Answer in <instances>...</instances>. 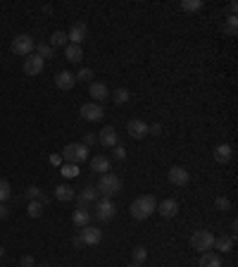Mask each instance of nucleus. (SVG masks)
Segmentation results:
<instances>
[{
    "instance_id": "nucleus-38",
    "label": "nucleus",
    "mask_w": 238,
    "mask_h": 267,
    "mask_svg": "<svg viewBox=\"0 0 238 267\" xmlns=\"http://www.w3.org/2000/svg\"><path fill=\"white\" fill-rule=\"evenodd\" d=\"M95 141H98V136H95V134H86V136H84V146H86V148L93 146Z\"/></svg>"
},
{
    "instance_id": "nucleus-15",
    "label": "nucleus",
    "mask_w": 238,
    "mask_h": 267,
    "mask_svg": "<svg viewBox=\"0 0 238 267\" xmlns=\"http://www.w3.org/2000/svg\"><path fill=\"white\" fill-rule=\"evenodd\" d=\"M95 198H98V188H95V186H86V188L79 193V198H76L79 210H89V203H93Z\"/></svg>"
},
{
    "instance_id": "nucleus-43",
    "label": "nucleus",
    "mask_w": 238,
    "mask_h": 267,
    "mask_svg": "<svg viewBox=\"0 0 238 267\" xmlns=\"http://www.w3.org/2000/svg\"><path fill=\"white\" fill-rule=\"evenodd\" d=\"M7 212H10L7 205H5V203H0V220H5V217H7Z\"/></svg>"
},
{
    "instance_id": "nucleus-33",
    "label": "nucleus",
    "mask_w": 238,
    "mask_h": 267,
    "mask_svg": "<svg viewBox=\"0 0 238 267\" xmlns=\"http://www.w3.org/2000/svg\"><path fill=\"white\" fill-rule=\"evenodd\" d=\"M62 174L67 179L76 177V174H79V167H76V165H64V167H62Z\"/></svg>"
},
{
    "instance_id": "nucleus-18",
    "label": "nucleus",
    "mask_w": 238,
    "mask_h": 267,
    "mask_svg": "<svg viewBox=\"0 0 238 267\" xmlns=\"http://www.w3.org/2000/svg\"><path fill=\"white\" fill-rule=\"evenodd\" d=\"M55 84H58V89L69 91L74 84H76V77H74L72 72H60L58 77H55Z\"/></svg>"
},
{
    "instance_id": "nucleus-22",
    "label": "nucleus",
    "mask_w": 238,
    "mask_h": 267,
    "mask_svg": "<svg viewBox=\"0 0 238 267\" xmlns=\"http://www.w3.org/2000/svg\"><path fill=\"white\" fill-rule=\"evenodd\" d=\"M200 267H222V258L217 255V253H203V258H200Z\"/></svg>"
},
{
    "instance_id": "nucleus-27",
    "label": "nucleus",
    "mask_w": 238,
    "mask_h": 267,
    "mask_svg": "<svg viewBox=\"0 0 238 267\" xmlns=\"http://www.w3.org/2000/svg\"><path fill=\"white\" fill-rule=\"evenodd\" d=\"M69 43V38H67V33L64 31H55L53 33V38H50V46L53 48H58V46H67Z\"/></svg>"
},
{
    "instance_id": "nucleus-11",
    "label": "nucleus",
    "mask_w": 238,
    "mask_h": 267,
    "mask_svg": "<svg viewBox=\"0 0 238 267\" xmlns=\"http://www.w3.org/2000/svg\"><path fill=\"white\" fill-rule=\"evenodd\" d=\"M126 129H129V134H131V139H143V136H148V124L143 122V119H129V124H126Z\"/></svg>"
},
{
    "instance_id": "nucleus-16",
    "label": "nucleus",
    "mask_w": 238,
    "mask_h": 267,
    "mask_svg": "<svg viewBox=\"0 0 238 267\" xmlns=\"http://www.w3.org/2000/svg\"><path fill=\"white\" fill-rule=\"evenodd\" d=\"M89 93H90V98H95L98 103H100V100H107V98H110V91H107V86H105L103 81H90Z\"/></svg>"
},
{
    "instance_id": "nucleus-9",
    "label": "nucleus",
    "mask_w": 238,
    "mask_h": 267,
    "mask_svg": "<svg viewBox=\"0 0 238 267\" xmlns=\"http://www.w3.org/2000/svg\"><path fill=\"white\" fill-rule=\"evenodd\" d=\"M67 38H72V43H74V46H79L81 41H86V38H89V27H86L84 22L72 24V29L67 31Z\"/></svg>"
},
{
    "instance_id": "nucleus-44",
    "label": "nucleus",
    "mask_w": 238,
    "mask_h": 267,
    "mask_svg": "<svg viewBox=\"0 0 238 267\" xmlns=\"http://www.w3.org/2000/svg\"><path fill=\"white\" fill-rule=\"evenodd\" d=\"M60 162H62V157H58V155H53V157H50V165H60Z\"/></svg>"
},
{
    "instance_id": "nucleus-35",
    "label": "nucleus",
    "mask_w": 238,
    "mask_h": 267,
    "mask_svg": "<svg viewBox=\"0 0 238 267\" xmlns=\"http://www.w3.org/2000/svg\"><path fill=\"white\" fill-rule=\"evenodd\" d=\"M214 205H217V210H229V208H231L229 198H224V196H219V198L214 201Z\"/></svg>"
},
{
    "instance_id": "nucleus-28",
    "label": "nucleus",
    "mask_w": 238,
    "mask_h": 267,
    "mask_svg": "<svg viewBox=\"0 0 238 267\" xmlns=\"http://www.w3.org/2000/svg\"><path fill=\"white\" fill-rule=\"evenodd\" d=\"M224 33L236 36V33H238V17H229V19H226V24H224Z\"/></svg>"
},
{
    "instance_id": "nucleus-39",
    "label": "nucleus",
    "mask_w": 238,
    "mask_h": 267,
    "mask_svg": "<svg viewBox=\"0 0 238 267\" xmlns=\"http://www.w3.org/2000/svg\"><path fill=\"white\" fill-rule=\"evenodd\" d=\"M148 134L150 136H160L162 134V126L160 124H152V126H148Z\"/></svg>"
},
{
    "instance_id": "nucleus-12",
    "label": "nucleus",
    "mask_w": 238,
    "mask_h": 267,
    "mask_svg": "<svg viewBox=\"0 0 238 267\" xmlns=\"http://www.w3.org/2000/svg\"><path fill=\"white\" fill-rule=\"evenodd\" d=\"M41 69H43V60L38 58L36 53H31L24 58V72L29 74V77H36V74H41Z\"/></svg>"
},
{
    "instance_id": "nucleus-2",
    "label": "nucleus",
    "mask_w": 238,
    "mask_h": 267,
    "mask_svg": "<svg viewBox=\"0 0 238 267\" xmlns=\"http://www.w3.org/2000/svg\"><path fill=\"white\" fill-rule=\"evenodd\" d=\"M62 160H67V165H79L89 160V148L84 143H67L62 148Z\"/></svg>"
},
{
    "instance_id": "nucleus-34",
    "label": "nucleus",
    "mask_w": 238,
    "mask_h": 267,
    "mask_svg": "<svg viewBox=\"0 0 238 267\" xmlns=\"http://www.w3.org/2000/svg\"><path fill=\"white\" fill-rule=\"evenodd\" d=\"M74 77H76V81H90V77H93V72H90L89 67H84V69H81L79 74H74Z\"/></svg>"
},
{
    "instance_id": "nucleus-31",
    "label": "nucleus",
    "mask_w": 238,
    "mask_h": 267,
    "mask_svg": "<svg viewBox=\"0 0 238 267\" xmlns=\"http://www.w3.org/2000/svg\"><path fill=\"white\" fill-rule=\"evenodd\" d=\"M27 212H29V217H41V212H43V203H41V201H31Z\"/></svg>"
},
{
    "instance_id": "nucleus-7",
    "label": "nucleus",
    "mask_w": 238,
    "mask_h": 267,
    "mask_svg": "<svg viewBox=\"0 0 238 267\" xmlns=\"http://www.w3.org/2000/svg\"><path fill=\"white\" fill-rule=\"evenodd\" d=\"M79 236H81V241H84V246H95V243H100V241H103V232H100L98 227L86 224V227H81Z\"/></svg>"
},
{
    "instance_id": "nucleus-40",
    "label": "nucleus",
    "mask_w": 238,
    "mask_h": 267,
    "mask_svg": "<svg viewBox=\"0 0 238 267\" xmlns=\"http://www.w3.org/2000/svg\"><path fill=\"white\" fill-rule=\"evenodd\" d=\"M33 265V255H24L22 258V267H31Z\"/></svg>"
},
{
    "instance_id": "nucleus-20",
    "label": "nucleus",
    "mask_w": 238,
    "mask_h": 267,
    "mask_svg": "<svg viewBox=\"0 0 238 267\" xmlns=\"http://www.w3.org/2000/svg\"><path fill=\"white\" fill-rule=\"evenodd\" d=\"M64 58L69 60V62H81V58H84V50H81V46L67 43V46H64Z\"/></svg>"
},
{
    "instance_id": "nucleus-26",
    "label": "nucleus",
    "mask_w": 238,
    "mask_h": 267,
    "mask_svg": "<svg viewBox=\"0 0 238 267\" xmlns=\"http://www.w3.org/2000/svg\"><path fill=\"white\" fill-rule=\"evenodd\" d=\"M181 10H186V12H198V10H203V0H183V2H181Z\"/></svg>"
},
{
    "instance_id": "nucleus-37",
    "label": "nucleus",
    "mask_w": 238,
    "mask_h": 267,
    "mask_svg": "<svg viewBox=\"0 0 238 267\" xmlns=\"http://www.w3.org/2000/svg\"><path fill=\"white\" fill-rule=\"evenodd\" d=\"M112 155H115V160H119V162L126 160V150L121 148V146H115V148H112Z\"/></svg>"
},
{
    "instance_id": "nucleus-10",
    "label": "nucleus",
    "mask_w": 238,
    "mask_h": 267,
    "mask_svg": "<svg viewBox=\"0 0 238 267\" xmlns=\"http://www.w3.org/2000/svg\"><path fill=\"white\" fill-rule=\"evenodd\" d=\"M98 141L105 146V148H115L119 146V136H117V129L115 126H105L103 131H100V136H98Z\"/></svg>"
},
{
    "instance_id": "nucleus-23",
    "label": "nucleus",
    "mask_w": 238,
    "mask_h": 267,
    "mask_svg": "<svg viewBox=\"0 0 238 267\" xmlns=\"http://www.w3.org/2000/svg\"><path fill=\"white\" fill-rule=\"evenodd\" d=\"M55 198H58V201H62V203L72 201V198H74V191H72V186H67V184H60L58 188H55Z\"/></svg>"
},
{
    "instance_id": "nucleus-17",
    "label": "nucleus",
    "mask_w": 238,
    "mask_h": 267,
    "mask_svg": "<svg viewBox=\"0 0 238 267\" xmlns=\"http://www.w3.org/2000/svg\"><path fill=\"white\" fill-rule=\"evenodd\" d=\"M234 157V148L229 146V143H219L217 148H214V160L219 162V165H224V162H229Z\"/></svg>"
},
{
    "instance_id": "nucleus-46",
    "label": "nucleus",
    "mask_w": 238,
    "mask_h": 267,
    "mask_svg": "<svg viewBox=\"0 0 238 267\" xmlns=\"http://www.w3.org/2000/svg\"><path fill=\"white\" fill-rule=\"evenodd\" d=\"M129 267H141V265H138V263H134V265H129Z\"/></svg>"
},
{
    "instance_id": "nucleus-32",
    "label": "nucleus",
    "mask_w": 238,
    "mask_h": 267,
    "mask_svg": "<svg viewBox=\"0 0 238 267\" xmlns=\"http://www.w3.org/2000/svg\"><path fill=\"white\" fill-rule=\"evenodd\" d=\"M10 198V184L5 179H0V203H5Z\"/></svg>"
},
{
    "instance_id": "nucleus-25",
    "label": "nucleus",
    "mask_w": 238,
    "mask_h": 267,
    "mask_svg": "<svg viewBox=\"0 0 238 267\" xmlns=\"http://www.w3.org/2000/svg\"><path fill=\"white\" fill-rule=\"evenodd\" d=\"M36 55L41 60L53 58V46H50V43H38V46H36Z\"/></svg>"
},
{
    "instance_id": "nucleus-19",
    "label": "nucleus",
    "mask_w": 238,
    "mask_h": 267,
    "mask_svg": "<svg viewBox=\"0 0 238 267\" xmlns=\"http://www.w3.org/2000/svg\"><path fill=\"white\" fill-rule=\"evenodd\" d=\"M90 170H93V172H100V174H107V172H110V160H107L105 155H95V157L90 160Z\"/></svg>"
},
{
    "instance_id": "nucleus-4",
    "label": "nucleus",
    "mask_w": 238,
    "mask_h": 267,
    "mask_svg": "<svg viewBox=\"0 0 238 267\" xmlns=\"http://www.w3.org/2000/svg\"><path fill=\"white\" fill-rule=\"evenodd\" d=\"M212 243H214V236L209 234L208 229H198V232L191 236V246H193L195 251H200V253H208L209 248H212Z\"/></svg>"
},
{
    "instance_id": "nucleus-21",
    "label": "nucleus",
    "mask_w": 238,
    "mask_h": 267,
    "mask_svg": "<svg viewBox=\"0 0 238 267\" xmlns=\"http://www.w3.org/2000/svg\"><path fill=\"white\" fill-rule=\"evenodd\" d=\"M212 248H217L219 253H229V251L234 248V238H231V236H214Z\"/></svg>"
},
{
    "instance_id": "nucleus-29",
    "label": "nucleus",
    "mask_w": 238,
    "mask_h": 267,
    "mask_svg": "<svg viewBox=\"0 0 238 267\" xmlns=\"http://www.w3.org/2000/svg\"><path fill=\"white\" fill-rule=\"evenodd\" d=\"M112 98H115V103H119V105H124V103H129V98H131V93L126 89H117L115 93H112Z\"/></svg>"
},
{
    "instance_id": "nucleus-3",
    "label": "nucleus",
    "mask_w": 238,
    "mask_h": 267,
    "mask_svg": "<svg viewBox=\"0 0 238 267\" xmlns=\"http://www.w3.org/2000/svg\"><path fill=\"white\" fill-rule=\"evenodd\" d=\"M119 191H121V179L117 174L107 172V174L100 177V181H98V193H103L105 198H110V196H117Z\"/></svg>"
},
{
    "instance_id": "nucleus-45",
    "label": "nucleus",
    "mask_w": 238,
    "mask_h": 267,
    "mask_svg": "<svg viewBox=\"0 0 238 267\" xmlns=\"http://www.w3.org/2000/svg\"><path fill=\"white\" fill-rule=\"evenodd\" d=\"M2 255H5V248H2V246H0V258H2Z\"/></svg>"
},
{
    "instance_id": "nucleus-8",
    "label": "nucleus",
    "mask_w": 238,
    "mask_h": 267,
    "mask_svg": "<svg viewBox=\"0 0 238 267\" xmlns=\"http://www.w3.org/2000/svg\"><path fill=\"white\" fill-rule=\"evenodd\" d=\"M79 112H81V117L86 119V122H100L103 115H105V112H103V108H100L98 103H84Z\"/></svg>"
},
{
    "instance_id": "nucleus-36",
    "label": "nucleus",
    "mask_w": 238,
    "mask_h": 267,
    "mask_svg": "<svg viewBox=\"0 0 238 267\" xmlns=\"http://www.w3.org/2000/svg\"><path fill=\"white\" fill-rule=\"evenodd\" d=\"M38 196H41V188H38V186H29V188H27V198H29V201H38Z\"/></svg>"
},
{
    "instance_id": "nucleus-30",
    "label": "nucleus",
    "mask_w": 238,
    "mask_h": 267,
    "mask_svg": "<svg viewBox=\"0 0 238 267\" xmlns=\"http://www.w3.org/2000/svg\"><path fill=\"white\" fill-rule=\"evenodd\" d=\"M146 258H148V251H146V246H136V248H134V263H138V265H141Z\"/></svg>"
},
{
    "instance_id": "nucleus-14",
    "label": "nucleus",
    "mask_w": 238,
    "mask_h": 267,
    "mask_svg": "<svg viewBox=\"0 0 238 267\" xmlns=\"http://www.w3.org/2000/svg\"><path fill=\"white\" fill-rule=\"evenodd\" d=\"M155 212H160L164 220H172V217H177L178 203H177V201H172V198H167V201H162V203L155 208Z\"/></svg>"
},
{
    "instance_id": "nucleus-13",
    "label": "nucleus",
    "mask_w": 238,
    "mask_h": 267,
    "mask_svg": "<svg viewBox=\"0 0 238 267\" xmlns=\"http://www.w3.org/2000/svg\"><path fill=\"white\" fill-rule=\"evenodd\" d=\"M167 177H169V181L174 184V186H186L188 184V179H191V174L186 172V167H172L169 172H167Z\"/></svg>"
},
{
    "instance_id": "nucleus-24",
    "label": "nucleus",
    "mask_w": 238,
    "mask_h": 267,
    "mask_svg": "<svg viewBox=\"0 0 238 267\" xmlns=\"http://www.w3.org/2000/svg\"><path fill=\"white\" fill-rule=\"evenodd\" d=\"M72 222H74L79 229H81V227H86V224L90 222V212H89V210H76V212L72 215Z\"/></svg>"
},
{
    "instance_id": "nucleus-6",
    "label": "nucleus",
    "mask_w": 238,
    "mask_h": 267,
    "mask_svg": "<svg viewBox=\"0 0 238 267\" xmlns=\"http://www.w3.org/2000/svg\"><path fill=\"white\" fill-rule=\"evenodd\" d=\"M115 215H117V205H115L110 198H103V201L98 203V208H95V217H98L100 222H110Z\"/></svg>"
},
{
    "instance_id": "nucleus-41",
    "label": "nucleus",
    "mask_w": 238,
    "mask_h": 267,
    "mask_svg": "<svg viewBox=\"0 0 238 267\" xmlns=\"http://www.w3.org/2000/svg\"><path fill=\"white\" fill-rule=\"evenodd\" d=\"M236 12H238V2H231L229 5V17H236Z\"/></svg>"
},
{
    "instance_id": "nucleus-5",
    "label": "nucleus",
    "mask_w": 238,
    "mask_h": 267,
    "mask_svg": "<svg viewBox=\"0 0 238 267\" xmlns=\"http://www.w3.org/2000/svg\"><path fill=\"white\" fill-rule=\"evenodd\" d=\"M12 53L15 55H31L33 53V38L27 36V33H22V36H17L15 41H12Z\"/></svg>"
},
{
    "instance_id": "nucleus-42",
    "label": "nucleus",
    "mask_w": 238,
    "mask_h": 267,
    "mask_svg": "<svg viewBox=\"0 0 238 267\" xmlns=\"http://www.w3.org/2000/svg\"><path fill=\"white\" fill-rule=\"evenodd\" d=\"M72 246H74V248H81V246H84L81 236H74V238H72Z\"/></svg>"
},
{
    "instance_id": "nucleus-1",
    "label": "nucleus",
    "mask_w": 238,
    "mask_h": 267,
    "mask_svg": "<svg viewBox=\"0 0 238 267\" xmlns=\"http://www.w3.org/2000/svg\"><path fill=\"white\" fill-rule=\"evenodd\" d=\"M155 208H157V201L152 196H138L131 203V215H134V220H148L155 212Z\"/></svg>"
}]
</instances>
